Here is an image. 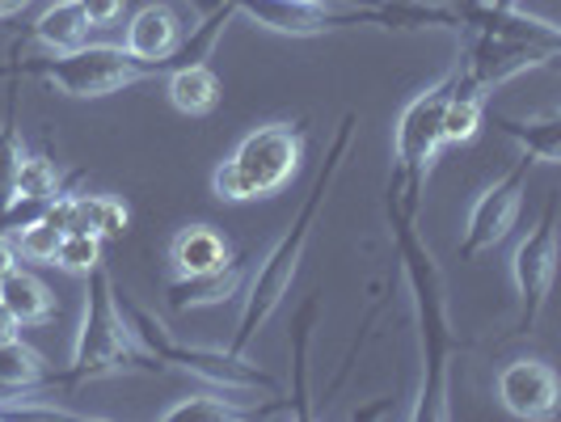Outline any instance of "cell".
<instances>
[{"label": "cell", "instance_id": "5bb4252c", "mask_svg": "<svg viewBox=\"0 0 561 422\" xmlns=\"http://www.w3.org/2000/svg\"><path fill=\"white\" fill-rule=\"evenodd\" d=\"M13 394H56V372L47 355L22 338L0 342V397Z\"/></svg>", "mask_w": 561, "mask_h": 422}, {"label": "cell", "instance_id": "277c9868", "mask_svg": "<svg viewBox=\"0 0 561 422\" xmlns=\"http://www.w3.org/2000/svg\"><path fill=\"white\" fill-rule=\"evenodd\" d=\"M114 305L123 312V326H127V334L136 342V351L148 355L157 367L169 364L178 367V372H191L207 389H220V394H271V397L279 394L275 376L262 372L257 364H250L245 355H237L228 346L225 351L220 346H186L182 338H173V330H169L165 321L152 309H144L131 292H118L114 287Z\"/></svg>", "mask_w": 561, "mask_h": 422}, {"label": "cell", "instance_id": "cb8c5ba5", "mask_svg": "<svg viewBox=\"0 0 561 422\" xmlns=\"http://www.w3.org/2000/svg\"><path fill=\"white\" fill-rule=\"evenodd\" d=\"M56 266L68 275H89L93 266H102V241L89 232H64L56 250Z\"/></svg>", "mask_w": 561, "mask_h": 422}, {"label": "cell", "instance_id": "4dcf8cb0", "mask_svg": "<svg viewBox=\"0 0 561 422\" xmlns=\"http://www.w3.org/2000/svg\"><path fill=\"white\" fill-rule=\"evenodd\" d=\"M494 9H519V0H490Z\"/></svg>", "mask_w": 561, "mask_h": 422}, {"label": "cell", "instance_id": "d6986e66", "mask_svg": "<svg viewBox=\"0 0 561 422\" xmlns=\"http://www.w3.org/2000/svg\"><path fill=\"white\" fill-rule=\"evenodd\" d=\"M68 232H89L98 241H123L131 232V207L118 195H77Z\"/></svg>", "mask_w": 561, "mask_h": 422}, {"label": "cell", "instance_id": "3957f363", "mask_svg": "<svg viewBox=\"0 0 561 422\" xmlns=\"http://www.w3.org/2000/svg\"><path fill=\"white\" fill-rule=\"evenodd\" d=\"M451 18L469 30L460 64H456V81L473 93H485L519 72L545 68L561 52L558 26H549L545 18H524L519 9H494L490 0L485 4L465 0L456 4Z\"/></svg>", "mask_w": 561, "mask_h": 422}, {"label": "cell", "instance_id": "4fadbf2b", "mask_svg": "<svg viewBox=\"0 0 561 422\" xmlns=\"http://www.w3.org/2000/svg\"><path fill=\"white\" fill-rule=\"evenodd\" d=\"M127 52L148 64H173L182 52V18L169 4H144L127 22ZM178 68V64H173Z\"/></svg>", "mask_w": 561, "mask_h": 422}, {"label": "cell", "instance_id": "ac0fdd59", "mask_svg": "<svg viewBox=\"0 0 561 422\" xmlns=\"http://www.w3.org/2000/svg\"><path fill=\"white\" fill-rule=\"evenodd\" d=\"M0 305L13 312L22 326H47L59 312L51 287L38 280V275L22 271V266H13V271L0 280Z\"/></svg>", "mask_w": 561, "mask_h": 422}, {"label": "cell", "instance_id": "83f0119b", "mask_svg": "<svg viewBox=\"0 0 561 422\" xmlns=\"http://www.w3.org/2000/svg\"><path fill=\"white\" fill-rule=\"evenodd\" d=\"M18 262H22V253H18V241H13L9 232H0V280H4V275H9Z\"/></svg>", "mask_w": 561, "mask_h": 422}, {"label": "cell", "instance_id": "7402d4cb", "mask_svg": "<svg viewBox=\"0 0 561 422\" xmlns=\"http://www.w3.org/2000/svg\"><path fill=\"white\" fill-rule=\"evenodd\" d=\"M485 123V93H473L456 81L444 106V144H473Z\"/></svg>", "mask_w": 561, "mask_h": 422}, {"label": "cell", "instance_id": "52a82bcc", "mask_svg": "<svg viewBox=\"0 0 561 422\" xmlns=\"http://www.w3.org/2000/svg\"><path fill=\"white\" fill-rule=\"evenodd\" d=\"M456 84V68L444 72L435 84H426L419 98L401 111L393 127V182H389V203L401 207L405 216H419L422 186L431 178V166L444 148V106Z\"/></svg>", "mask_w": 561, "mask_h": 422}, {"label": "cell", "instance_id": "f546056e", "mask_svg": "<svg viewBox=\"0 0 561 422\" xmlns=\"http://www.w3.org/2000/svg\"><path fill=\"white\" fill-rule=\"evenodd\" d=\"M30 4H34V0H0V22H4V18H18Z\"/></svg>", "mask_w": 561, "mask_h": 422}, {"label": "cell", "instance_id": "8992f818", "mask_svg": "<svg viewBox=\"0 0 561 422\" xmlns=\"http://www.w3.org/2000/svg\"><path fill=\"white\" fill-rule=\"evenodd\" d=\"M305 161V123H262L211 169V195L220 203H253L283 191Z\"/></svg>", "mask_w": 561, "mask_h": 422}, {"label": "cell", "instance_id": "2e32d148", "mask_svg": "<svg viewBox=\"0 0 561 422\" xmlns=\"http://www.w3.org/2000/svg\"><path fill=\"white\" fill-rule=\"evenodd\" d=\"M494 127H503L506 136L519 144V152H524L528 161L561 166V111L528 114V118L494 114Z\"/></svg>", "mask_w": 561, "mask_h": 422}, {"label": "cell", "instance_id": "44dd1931", "mask_svg": "<svg viewBox=\"0 0 561 422\" xmlns=\"http://www.w3.org/2000/svg\"><path fill=\"white\" fill-rule=\"evenodd\" d=\"M245 419H257V410L237 406L220 389H203V394L182 397V401H173L165 414H161V422H245Z\"/></svg>", "mask_w": 561, "mask_h": 422}, {"label": "cell", "instance_id": "7c38bea8", "mask_svg": "<svg viewBox=\"0 0 561 422\" xmlns=\"http://www.w3.org/2000/svg\"><path fill=\"white\" fill-rule=\"evenodd\" d=\"M250 280V266L245 258H228L225 266L216 271H198V275H173L165 283L169 309L173 312H191V309H216V305H228L232 296H241V287Z\"/></svg>", "mask_w": 561, "mask_h": 422}, {"label": "cell", "instance_id": "ffe728a7", "mask_svg": "<svg viewBox=\"0 0 561 422\" xmlns=\"http://www.w3.org/2000/svg\"><path fill=\"white\" fill-rule=\"evenodd\" d=\"M89 22H84L81 4L77 0H56L38 22H34V38L38 43H47L51 52H77L84 47V38H89Z\"/></svg>", "mask_w": 561, "mask_h": 422}, {"label": "cell", "instance_id": "e0dca14e", "mask_svg": "<svg viewBox=\"0 0 561 422\" xmlns=\"http://www.w3.org/2000/svg\"><path fill=\"white\" fill-rule=\"evenodd\" d=\"M165 93L178 114L203 118V114H211L220 106V93H225V89H220V77L211 72V64L191 59V64H178V68L169 72Z\"/></svg>", "mask_w": 561, "mask_h": 422}, {"label": "cell", "instance_id": "1f68e13d", "mask_svg": "<svg viewBox=\"0 0 561 422\" xmlns=\"http://www.w3.org/2000/svg\"><path fill=\"white\" fill-rule=\"evenodd\" d=\"M351 4H367V0H351Z\"/></svg>", "mask_w": 561, "mask_h": 422}, {"label": "cell", "instance_id": "484cf974", "mask_svg": "<svg viewBox=\"0 0 561 422\" xmlns=\"http://www.w3.org/2000/svg\"><path fill=\"white\" fill-rule=\"evenodd\" d=\"M64 241V232L47 220H34V225L18 228V253L30 258V262H56V250Z\"/></svg>", "mask_w": 561, "mask_h": 422}, {"label": "cell", "instance_id": "4316f807", "mask_svg": "<svg viewBox=\"0 0 561 422\" xmlns=\"http://www.w3.org/2000/svg\"><path fill=\"white\" fill-rule=\"evenodd\" d=\"M84 13V22L98 30V26H111L114 18L123 13V0H77Z\"/></svg>", "mask_w": 561, "mask_h": 422}, {"label": "cell", "instance_id": "9c48e42d", "mask_svg": "<svg viewBox=\"0 0 561 422\" xmlns=\"http://www.w3.org/2000/svg\"><path fill=\"white\" fill-rule=\"evenodd\" d=\"M511 275H515V292H519V326L515 330L536 334L545 305H549V292H553V280H558V195H549L533 232L519 241Z\"/></svg>", "mask_w": 561, "mask_h": 422}, {"label": "cell", "instance_id": "30bf717a", "mask_svg": "<svg viewBox=\"0 0 561 422\" xmlns=\"http://www.w3.org/2000/svg\"><path fill=\"white\" fill-rule=\"evenodd\" d=\"M528 157H519L515 166L506 169L494 186H485L469 212V225H465V237H460V258H481L494 246H503L511 237V228L524 212V195H528Z\"/></svg>", "mask_w": 561, "mask_h": 422}, {"label": "cell", "instance_id": "d4e9b609", "mask_svg": "<svg viewBox=\"0 0 561 422\" xmlns=\"http://www.w3.org/2000/svg\"><path fill=\"white\" fill-rule=\"evenodd\" d=\"M59 191V169L51 166V157H30L22 161V173H18V191L13 195L26 198H51Z\"/></svg>", "mask_w": 561, "mask_h": 422}, {"label": "cell", "instance_id": "5b68a950", "mask_svg": "<svg viewBox=\"0 0 561 422\" xmlns=\"http://www.w3.org/2000/svg\"><path fill=\"white\" fill-rule=\"evenodd\" d=\"M84 287V305H81V326L72 338V364L68 372L56 376V389H77L89 380H106V376H152L161 367L152 364L148 355L136 351V342L123 326V312L114 305V280L102 266H93Z\"/></svg>", "mask_w": 561, "mask_h": 422}, {"label": "cell", "instance_id": "6da1fadb", "mask_svg": "<svg viewBox=\"0 0 561 422\" xmlns=\"http://www.w3.org/2000/svg\"><path fill=\"white\" fill-rule=\"evenodd\" d=\"M419 216H405L401 207L389 203V225H393V246L401 253V271L410 283L414 300V321H419V346H422V380L410 419H448V385H451V360H456V330L448 317V296H444V271L435 262L431 246L419 237Z\"/></svg>", "mask_w": 561, "mask_h": 422}, {"label": "cell", "instance_id": "ba28073f", "mask_svg": "<svg viewBox=\"0 0 561 422\" xmlns=\"http://www.w3.org/2000/svg\"><path fill=\"white\" fill-rule=\"evenodd\" d=\"M13 77L26 72L34 81H43L56 93H68V98H111L127 84H140L148 77H161V72H173V64H148V59H136L127 47H111V43H84L77 52H59L51 59H30V64H13L9 68Z\"/></svg>", "mask_w": 561, "mask_h": 422}, {"label": "cell", "instance_id": "7a4b0ae2", "mask_svg": "<svg viewBox=\"0 0 561 422\" xmlns=\"http://www.w3.org/2000/svg\"><path fill=\"white\" fill-rule=\"evenodd\" d=\"M355 114L346 111L342 114V123L334 127V136H330V148H325V161L317 169V178H312L309 195L300 203V212H296V220L283 228L279 241L266 250V258L257 262V271H253V283H250V296H245V309L237 317V334L228 342V351H237V355H245L250 351V342L262 334V326L275 317V309L283 305V296L291 292V283L300 275V262H305V250H309V237L317 220H321V212H325V203H330V191H334L337 173H342V161L351 157V144H355Z\"/></svg>", "mask_w": 561, "mask_h": 422}, {"label": "cell", "instance_id": "9a60e30c", "mask_svg": "<svg viewBox=\"0 0 561 422\" xmlns=\"http://www.w3.org/2000/svg\"><path fill=\"white\" fill-rule=\"evenodd\" d=\"M232 258V241L211 225H191L182 228L169 241V266L173 275H198V271H216Z\"/></svg>", "mask_w": 561, "mask_h": 422}, {"label": "cell", "instance_id": "f1b7e54d", "mask_svg": "<svg viewBox=\"0 0 561 422\" xmlns=\"http://www.w3.org/2000/svg\"><path fill=\"white\" fill-rule=\"evenodd\" d=\"M13 338H22V321L0 305V342H13Z\"/></svg>", "mask_w": 561, "mask_h": 422}, {"label": "cell", "instance_id": "8fae6325", "mask_svg": "<svg viewBox=\"0 0 561 422\" xmlns=\"http://www.w3.org/2000/svg\"><path fill=\"white\" fill-rule=\"evenodd\" d=\"M499 401L515 419H553L561 401L558 372L545 360H511L499 372Z\"/></svg>", "mask_w": 561, "mask_h": 422}, {"label": "cell", "instance_id": "603a6c76", "mask_svg": "<svg viewBox=\"0 0 561 422\" xmlns=\"http://www.w3.org/2000/svg\"><path fill=\"white\" fill-rule=\"evenodd\" d=\"M22 161H26V144H22V127H18V102L9 98L4 118H0V212L9 207V198L18 191Z\"/></svg>", "mask_w": 561, "mask_h": 422}]
</instances>
